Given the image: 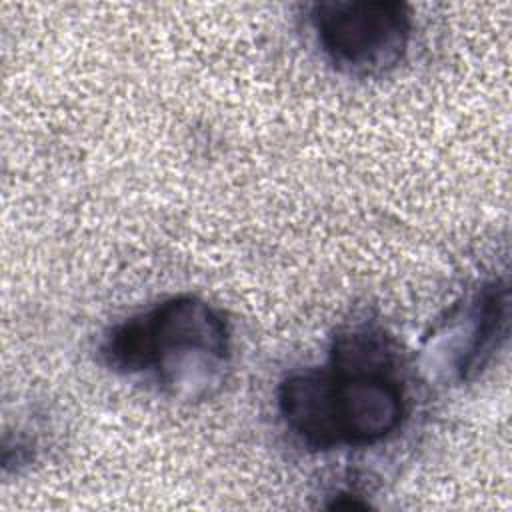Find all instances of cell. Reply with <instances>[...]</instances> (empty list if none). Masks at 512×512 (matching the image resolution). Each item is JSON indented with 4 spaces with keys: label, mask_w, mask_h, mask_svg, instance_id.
<instances>
[{
    "label": "cell",
    "mask_w": 512,
    "mask_h": 512,
    "mask_svg": "<svg viewBox=\"0 0 512 512\" xmlns=\"http://www.w3.org/2000/svg\"><path fill=\"white\" fill-rule=\"evenodd\" d=\"M398 366L400 350L380 324H346L332 338L326 366L282 378L280 420L312 452L376 446L394 436L408 414Z\"/></svg>",
    "instance_id": "6da1fadb"
},
{
    "label": "cell",
    "mask_w": 512,
    "mask_h": 512,
    "mask_svg": "<svg viewBox=\"0 0 512 512\" xmlns=\"http://www.w3.org/2000/svg\"><path fill=\"white\" fill-rule=\"evenodd\" d=\"M232 350L224 312L196 294L162 298L112 324L98 342V358L110 372L188 402L224 384Z\"/></svg>",
    "instance_id": "7a4b0ae2"
},
{
    "label": "cell",
    "mask_w": 512,
    "mask_h": 512,
    "mask_svg": "<svg viewBox=\"0 0 512 512\" xmlns=\"http://www.w3.org/2000/svg\"><path fill=\"white\" fill-rule=\"evenodd\" d=\"M308 26L328 64L354 78L382 76L406 56L412 14L398 0H324L308 6Z\"/></svg>",
    "instance_id": "3957f363"
},
{
    "label": "cell",
    "mask_w": 512,
    "mask_h": 512,
    "mask_svg": "<svg viewBox=\"0 0 512 512\" xmlns=\"http://www.w3.org/2000/svg\"><path fill=\"white\" fill-rule=\"evenodd\" d=\"M450 322L458 332L450 370L458 382L476 380L508 338L510 288L506 278L484 280L464 302V312Z\"/></svg>",
    "instance_id": "277c9868"
}]
</instances>
